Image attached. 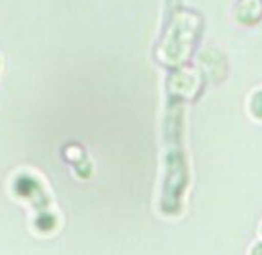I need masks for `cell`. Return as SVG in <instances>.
<instances>
[{"label": "cell", "mask_w": 262, "mask_h": 255, "mask_svg": "<svg viewBox=\"0 0 262 255\" xmlns=\"http://www.w3.org/2000/svg\"><path fill=\"white\" fill-rule=\"evenodd\" d=\"M253 255H262V244H258L255 248V251H253Z\"/></svg>", "instance_id": "cell-3"}, {"label": "cell", "mask_w": 262, "mask_h": 255, "mask_svg": "<svg viewBox=\"0 0 262 255\" xmlns=\"http://www.w3.org/2000/svg\"><path fill=\"white\" fill-rule=\"evenodd\" d=\"M262 15V2L260 0H243L237 6V19L241 23H255Z\"/></svg>", "instance_id": "cell-1"}, {"label": "cell", "mask_w": 262, "mask_h": 255, "mask_svg": "<svg viewBox=\"0 0 262 255\" xmlns=\"http://www.w3.org/2000/svg\"><path fill=\"white\" fill-rule=\"evenodd\" d=\"M251 109H253V113H255L258 119H262V90H260V92H256V94L253 96Z\"/></svg>", "instance_id": "cell-2"}]
</instances>
